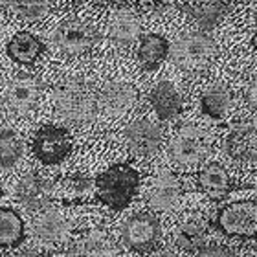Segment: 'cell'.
<instances>
[{"label":"cell","instance_id":"22","mask_svg":"<svg viewBox=\"0 0 257 257\" xmlns=\"http://www.w3.org/2000/svg\"><path fill=\"white\" fill-rule=\"evenodd\" d=\"M26 241V226L15 208H0V248H17Z\"/></svg>","mask_w":257,"mask_h":257},{"label":"cell","instance_id":"3","mask_svg":"<svg viewBox=\"0 0 257 257\" xmlns=\"http://www.w3.org/2000/svg\"><path fill=\"white\" fill-rule=\"evenodd\" d=\"M213 226L230 239H257V202L237 200L226 204L215 215Z\"/></svg>","mask_w":257,"mask_h":257},{"label":"cell","instance_id":"14","mask_svg":"<svg viewBox=\"0 0 257 257\" xmlns=\"http://www.w3.org/2000/svg\"><path fill=\"white\" fill-rule=\"evenodd\" d=\"M92 193H94V180L81 173L61 177L54 184V198H57V202L64 206L86 204L90 200Z\"/></svg>","mask_w":257,"mask_h":257},{"label":"cell","instance_id":"32","mask_svg":"<svg viewBox=\"0 0 257 257\" xmlns=\"http://www.w3.org/2000/svg\"><path fill=\"white\" fill-rule=\"evenodd\" d=\"M252 44H253V48L257 50V32L253 33V37H252Z\"/></svg>","mask_w":257,"mask_h":257},{"label":"cell","instance_id":"23","mask_svg":"<svg viewBox=\"0 0 257 257\" xmlns=\"http://www.w3.org/2000/svg\"><path fill=\"white\" fill-rule=\"evenodd\" d=\"M167 55H169V43L166 37L156 35V33H149L142 37L138 46V61L144 70L147 72L156 70L167 59Z\"/></svg>","mask_w":257,"mask_h":257},{"label":"cell","instance_id":"25","mask_svg":"<svg viewBox=\"0 0 257 257\" xmlns=\"http://www.w3.org/2000/svg\"><path fill=\"white\" fill-rule=\"evenodd\" d=\"M74 253H88V255H108L116 253L112 246V241L107 231L103 230H88L77 239Z\"/></svg>","mask_w":257,"mask_h":257},{"label":"cell","instance_id":"29","mask_svg":"<svg viewBox=\"0 0 257 257\" xmlns=\"http://www.w3.org/2000/svg\"><path fill=\"white\" fill-rule=\"evenodd\" d=\"M140 6L145 13L151 15H164L171 8V0H140Z\"/></svg>","mask_w":257,"mask_h":257},{"label":"cell","instance_id":"33","mask_svg":"<svg viewBox=\"0 0 257 257\" xmlns=\"http://www.w3.org/2000/svg\"><path fill=\"white\" fill-rule=\"evenodd\" d=\"M2 195H4V189H2V184H0V198H2Z\"/></svg>","mask_w":257,"mask_h":257},{"label":"cell","instance_id":"5","mask_svg":"<svg viewBox=\"0 0 257 257\" xmlns=\"http://www.w3.org/2000/svg\"><path fill=\"white\" fill-rule=\"evenodd\" d=\"M74 140L68 128L59 125H43L37 128L32 140L35 158L44 166H57L72 153Z\"/></svg>","mask_w":257,"mask_h":257},{"label":"cell","instance_id":"19","mask_svg":"<svg viewBox=\"0 0 257 257\" xmlns=\"http://www.w3.org/2000/svg\"><path fill=\"white\" fill-rule=\"evenodd\" d=\"M44 43L30 32H19L10 39L6 52L11 61L19 64H33L44 54Z\"/></svg>","mask_w":257,"mask_h":257},{"label":"cell","instance_id":"12","mask_svg":"<svg viewBox=\"0 0 257 257\" xmlns=\"http://www.w3.org/2000/svg\"><path fill=\"white\" fill-rule=\"evenodd\" d=\"M184 186L182 180L177 173L173 171H160L156 178L151 184L149 197L147 202L153 209L158 211H167V209L175 208L182 197Z\"/></svg>","mask_w":257,"mask_h":257},{"label":"cell","instance_id":"9","mask_svg":"<svg viewBox=\"0 0 257 257\" xmlns=\"http://www.w3.org/2000/svg\"><path fill=\"white\" fill-rule=\"evenodd\" d=\"M41 97V83L33 75L21 74L6 86V103L19 116L33 112Z\"/></svg>","mask_w":257,"mask_h":257},{"label":"cell","instance_id":"13","mask_svg":"<svg viewBox=\"0 0 257 257\" xmlns=\"http://www.w3.org/2000/svg\"><path fill=\"white\" fill-rule=\"evenodd\" d=\"M224 149L235 162L257 160V127L252 123L235 125L226 136Z\"/></svg>","mask_w":257,"mask_h":257},{"label":"cell","instance_id":"18","mask_svg":"<svg viewBox=\"0 0 257 257\" xmlns=\"http://www.w3.org/2000/svg\"><path fill=\"white\" fill-rule=\"evenodd\" d=\"M230 0H184L182 10L198 22L202 28L209 30L226 15Z\"/></svg>","mask_w":257,"mask_h":257},{"label":"cell","instance_id":"16","mask_svg":"<svg viewBox=\"0 0 257 257\" xmlns=\"http://www.w3.org/2000/svg\"><path fill=\"white\" fill-rule=\"evenodd\" d=\"M197 186L206 197L215 202L228 197V193L233 189L230 175L220 164H208L204 169H200L197 175Z\"/></svg>","mask_w":257,"mask_h":257},{"label":"cell","instance_id":"34","mask_svg":"<svg viewBox=\"0 0 257 257\" xmlns=\"http://www.w3.org/2000/svg\"><path fill=\"white\" fill-rule=\"evenodd\" d=\"M2 10H4V6H2V0H0V15H2Z\"/></svg>","mask_w":257,"mask_h":257},{"label":"cell","instance_id":"31","mask_svg":"<svg viewBox=\"0 0 257 257\" xmlns=\"http://www.w3.org/2000/svg\"><path fill=\"white\" fill-rule=\"evenodd\" d=\"M246 101L250 107L257 110V75L248 83V86H246Z\"/></svg>","mask_w":257,"mask_h":257},{"label":"cell","instance_id":"26","mask_svg":"<svg viewBox=\"0 0 257 257\" xmlns=\"http://www.w3.org/2000/svg\"><path fill=\"white\" fill-rule=\"evenodd\" d=\"M206 241V226L200 220H188L184 222L175 233V244L182 252H198Z\"/></svg>","mask_w":257,"mask_h":257},{"label":"cell","instance_id":"2","mask_svg":"<svg viewBox=\"0 0 257 257\" xmlns=\"http://www.w3.org/2000/svg\"><path fill=\"white\" fill-rule=\"evenodd\" d=\"M173 63L186 72H197L206 68L217 55V44L208 33L188 32L175 41L169 48Z\"/></svg>","mask_w":257,"mask_h":257},{"label":"cell","instance_id":"30","mask_svg":"<svg viewBox=\"0 0 257 257\" xmlns=\"http://www.w3.org/2000/svg\"><path fill=\"white\" fill-rule=\"evenodd\" d=\"M197 253H202V255H233L231 250L220 246V244H208V246L204 244Z\"/></svg>","mask_w":257,"mask_h":257},{"label":"cell","instance_id":"24","mask_svg":"<svg viewBox=\"0 0 257 257\" xmlns=\"http://www.w3.org/2000/svg\"><path fill=\"white\" fill-rule=\"evenodd\" d=\"M231 107V92L224 85H213L206 88L200 97V110L206 118L220 121L226 118V114Z\"/></svg>","mask_w":257,"mask_h":257},{"label":"cell","instance_id":"7","mask_svg":"<svg viewBox=\"0 0 257 257\" xmlns=\"http://www.w3.org/2000/svg\"><path fill=\"white\" fill-rule=\"evenodd\" d=\"M162 235L160 220L153 213L140 211V213L131 215L123 222L121 228V239L123 244L138 253H147L155 250Z\"/></svg>","mask_w":257,"mask_h":257},{"label":"cell","instance_id":"1","mask_svg":"<svg viewBox=\"0 0 257 257\" xmlns=\"http://www.w3.org/2000/svg\"><path fill=\"white\" fill-rule=\"evenodd\" d=\"M140 188V173L128 164H116L94 180V195L103 206L119 211L133 202Z\"/></svg>","mask_w":257,"mask_h":257},{"label":"cell","instance_id":"21","mask_svg":"<svg viewBox=\"0 0 257 257\" xmlns=\"http://www.w3.org/2000/svg\"><path fill=\"white\" fill-rule=\"evenodd\" d=\"M33 235L43 242H55L66 233V220L55 209H39L32 222Z\"/></svg>","mask_w":257,"mask_h":257},{"label":"cell","instance_id":"11","mask_svg":"<svg viewBox=\"0 0 257 257\" xmlns=\"http://www.w3.org/2000/svg\"><path fill=\"white\" fill-rule=\"evenodd\" d=\"M125 144L136 156H151L160 149L162 131L149 119H138L125 127Z\"/></svg>","mask_w":257,"mask_h":257},{"label":"cell","instance_id":"10","mask_svg":"<svg viewBox=\"0 0 257 257\" xmlns=\"http://www.w3.org/2000/svg\"><path fill=\"white\" fill-rule=\"evenodd\" d=\"M15 195L28 211H39L48 208L54 200V184L37 173H28L17 184Z\"/></svg>","mask_w":257,"mask_h":257},{"label":"cell","instance_id":"20","mask_svg":"<svg viewBox=\"0 0 257 257\" xmlns=\"http://www.w3.org/2000/svg\"><path fill=\"white\" fill-rule=\"evenodd\" d=\"M108 37L118 46H131L140 37V21L133 11L118 10L108 19Z\"/></svg>","mask_w":257,"mask_h":257},{"label":"cell","instance_id":"27","mask_svg":"<svg viewBox=\"0 0 257 257\" xmlns=\"http://www.w3.org/2000/svg\"><path fill=\"white\" fill-rule=\"evenodd\" d=\"M22 158V140L13 128L0 131V167L11 169Z\"/></svg>","mask_w":257,"mask_h":257},{"label":"cell","instance_id":"35","mask_svg":"<svg viewBox=\"0 0 257 257\" xmlns=\"http://www.w3.org/2000/svg\"><path fill=\"white\" fill-rule=\"evenodd\" d=\"M253 2H255V6H257V0H253Z\"/></svg>","mask_w":257,"mask_h":257},{"label":"cell","instance_id":"8","mask_svg":"<svg viewBox=\"0 0 257 257\" xmlns=\"http://www.w3.org/2000/svg\"><path fill=\"white\" fill-rule=\"evenodd\" d=\"M54 41L66 54H86L97 41L96 30L77 19H68L61 22L54 32Z\"/></svg>","mask_w":257,"mask_h":257},{"label":"cell","instance_id":"6","mask_svg":"<svg viewBox=\"0 0 257 257\" xmlns=\"http://www.w3.org/2000/svg\"><path fill=\"white\" fill-rule=\"evenodd\" d=\"M171 158L180 166L200 164L211 153V138L204 128L186 125L175 134L169 145Z\"/></svg>","mask_w":257,"mask_h":257},{"label":"cell","instance_id":"15","mask_svg":"<svg viewBox=\"0 0 257 257\" xmlns=\"http://www.w3.org/2000/svg\"><path fill=\"white\" fill-rule=\"evenodd\" d=\"M138 101V90L128 83H108L99 92L97 103L110 116H121L128 112Z\"/></svg>","mask_w":257,"mask_h":257},{"label":"cell","instance_id":"17","mask_svg":"<svg viewBox=\"0 0 257 257\" xmlns=\"http://www.w3.org/2000/svg\"><path fill=\"white\" fill-rule=\"evenodd\" d=\"M149 101H151V105H153V108H155L156 116L160 119H164V121L178 118L184 107L180 92H178L177 88H175V85L169 83V81H160V83L151 90Z\"/></svg>","mask_w":257,"mask_h":257},{"label":"cell","instance_id":"4","mask_svg":"<svg viewBox=\"0 0 257 257\" xmlns=\"http://www.w3.org/2000/svg\"><path fill=\"white\" fill-rule=\"evenodd\" d=\"M54 107L74 123H90L97 114V99L81 83H63L54 90Z\"/></svg>","mask_w":257,"mask_h":257},{"label":"cell","instance_id":"28","mask_svg":"<svg viewBox=\"0 0 257 257\" xmlns=\"http://www.w3.org/2000/svg\"><path fill=\"white\" fill-rule=\"evenodd\" d=\"M10 6L24 21H39L48 11V0H10Z\"/></svg>","mask_w":257,"mask_h":257}]
</instances>
